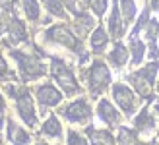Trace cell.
<instances>
[{"instance_id": "6", "label": "cell", "mask_w": 159, "mask_h": 145, "mask_svg": "<svg viewBox=\"0 0 159 145\" xmlns=\"http://www.w3.org/2000/svg\"><path fill=\"white\" fill-rule=\"evenodd\" d=\"M64 116L70 120V122H80L82 124V122H85V120L91 116V110H89V107H87V103L84 99H80V101L72 103L64 110Z\"/></svg>"}, {"instance_id": "22", "label": "cell", "mask_w": 159, "mask_h": 145, "mask_svg": "<svg viewBox=\"0 0 159 145\" xmlns=\"http://www.w3.org/2000/svg\"><path fill=\"white\" fill-rule=\"evenodd\" d=\"M122 2V12H124V20L128 21L134 18V12H136V8H134V2L132 0H120Z\"/></svg>"}, {"instance_id": "23", "label": "cell", "mask_w": 159, "mask_h": 145, "mask_svg": "<svg viewBox=\"0 0 159 145\" xmlns=\"http://www.w3.org/2000/svg\"><path fill=\"white\" fill-rule=\"evenodd\" d=\"M76 25H78V31H80V33H85V29H89V27L93 25V21H91L89 15H80Z\"/></svg>"}, {"instance_id": "9", "label": "cell", "mask_w": 159, "mask_h": 145, "mask_svg": "<svg viewBox=\"0 0 159 145\" xmlns=\"http://www.w3.org/2000/svg\"><path fill=\"white\" fill-rule=\"evenodd\" d=\"M97 112H99V116L105 120L107 124H116L118 120H120V114H118V112H116L113 107H111V103H109V101H101Z\"/></svg>"}, {"instance_id": "26", "label": "cell", "mask_w": 159, "mask_h": 145, "mask_svg": "<svg viewBox=\"0 0 159 145\" xmlns=\"http://www.w3.org/2000/svg\"><path fill=\"white\" fill-rule=\"evenodd\" d=\"M6 77H14V74L10 70H8L6 62L2 60V56H0V79H6Z\"/></svg>"}, {"instance_id": "15", "label": "cell", "mask_w": 159, "mask_h": 145, "mask_svg": "<svg viewBox=\"0 0 159 145\" xmlns=\"http://www.w3.org/2000/svg\"><path fill=\"white\" fill-rule=\"evenodd\" d=\"M136 128H138V130H144V132H148V130L153 128V118L148 114V110L140 112V116L136 118Z\"/></svg>"}, {"instance_id": "24", "label": "cell", "mask_w": 159, "mask_h": 145, "mask_svg": "<svg viewBox=\"0 0 159 145\" xmlns=\"http://www.w3.org/2000/svg\"><path fill=\"white\" fill-rule=\"evenodd\" d=\"M148 37H149V41L155 43V39H159V23L153 20V21H149V27H148Z\"/></svg>"}, {"instance_id": "25", "label": "cell", "mask_w": 159, "mask_h": 145, "mask_svg": "<svg viewBox=\"0 0 159 145\" xmlns=\"http://www.w3.org/2000/svg\"><path fill=\"white\" fill-rule=\"evenodd\" d=\"M89 4H91V8H93V12L97 14V15H101L103 12H105L107 0H89Z\"/></svg>"}, {"instance_id": "14", "label": "cell", "mask_w": 159, "mask_h": 145, "mask_svg": "<svg viewBox=\"0 0 159 145\" xmlns=\"http://www.w3.org/2000/svg\"><path fill=\"white\" fill-rule=\"evenodd\" d=\"M109 29H111V35L113 37H118L122 33V23H120V18H118L116 4L113 6V12H111V18H109Z\"/></svg>"}, {"instance_id": "13", "label": "cell", "mask_w": 159, "mask_h": 145, "mask_svg": "<svg viewBox=\"0 0 159 145\" xmlns=\"http://www.w3.org/2000/svg\"><path fill=\"white\" fill-rule=\"evenodd\" d=\"M89 135H91L93 145H113V138L105 130H93V128H89Z\"/></svg>"}, {"instance_id": "31", "label": "cell", "mask_w": 159, "mask_h": 145, "mask_svg": "<svg viewBox=\"0 0 159 145\" xmlns=\"http://www.w3.org/2000/svg\"><path fill=\"white\" fill-rule=\"evenodd\" d=\"M155 110H157V112H159V104H157V107H155Z\"/></svg>"}, {"instance_id": "18", "label": "cell", "mask_w": 159, "mask_h": 145, "mask_svg": "<svg viewBox=\"0 0 159 145\" xmlns=\"http://www.w3.org/2000/svg\"><path fill=\"white\" fill-rule=\"evenodd\" d=\"M23 8H25V14L29 20H37L39 18V4L35 0H23Z\"/></svg>"}, {"instance_id": "3", "label": "cell", "mask_w": 159, "mask_h": 145, "mask_svg": "<svg viewBox=\"0 0 159 145\" xmlns=\"http://www.w3.org/2000/svg\"><path fill=\"white\" fill-rule=\"evenodd\" d=\"M52 74H54V77H57L58 85H60L68 95H72V93L78 91V85H76V79H74V76H72V72H70V68H66L62 62L52 60Z\"/></svg>"}, {"instance_id": "19", "label": "cell", "mask_w": 159, "mask_h": 145, "mask_svg": "<svg viewBox=\"0 0 159 145\" xmlns=\"http://www.w3.org/2000/svg\"><path fill=\"white\" fill-rule=\"evenodd\" d=\"M45 2H47V10H49V12H52L54 15H58V18H64V8H62L60 6V2H58V0H45Z\"/></svg>"}, {"instance_id": "7", "label": "cell", "mask_w": 159, "mask_h": 145, "mask_svg": "<svg viewBox=\"0 0 159 145\" xmlns=\"http://www.w3.org/2000/svg\"><path fill=\"white\" fill-rule=\"evenodd\" d=\"M37 99L41 101L43 107H52V104H57L60 101V93L52 85H41L37 89Z\"/></svg>"}, {"instance_id": "12", "label": "cell", "mask_w": 159, "mask_h": 145, "mask_svg": "<svg viewBox=\"0 0 159 145\" xmlns=\"http://www.w3.org/2000/svg\"><path fill=\"white\" fill-rule=\"evenodd\" d=\"M8 135H10V139H12L16 145H25V143L29 141V135L23 132V130H20V128H16L14 122L8 124Z\"/></svg>"}, {"instance_id": "10", "label": "cell", "mask_w": 159, "mask_h": 145, "mask_svg": "<svg viewBox=\"0 0 159 145\" xmlns=\"http://www.w3.org/2000/svg\"><path fill=\"white\" fill-rule=\"evenodd\" d=\"M130 81L134 83V87L138 89V93H140L142 97H148V95H149V85H152V81H149V79H146L144 76L140 74V72H136V74L130 76Z\"/></svg>"}, {"instance_id": "32", "label": "cell", "mask_w": 159, "mask_h": 145, "mask_svg": "<svg viewBox=\"0 0 159 145\" xmlns=\"http://www.w3.org/2000/svg\"><path fill=\"white\" fill-rule=\"evenodd\" d=\"M0 31H2V23H0Z\"/></svg>"}, {"instance_id": "11", "label": "cell", "mask_w": 159, "mask_h": 145, "mask_svg": "<svg viewBox=\"0 0 159 145\" xmlns=\"http://www.w3.org/2000/svg\"><path fill=\"white\" fill-rule=\"evenodd\" d=\"M109 58H111V64H113V66L120 68V66H124V64H126L128 52H126V48H124L122 45H116V46L113 48V52L109 54Z\"/></svg>"}, {"instance_id": "28", "label": "cell", "mask_w": 159, "mask_h": 145, "mask_svg": "<svg viewBox=\"0 0 159 145\" xmlns=\"http://www.w3.org/2000/svg\"><path fill=\"white\" fill-rule=\"evenodd\" d=\"M146 20H148V12H144V14H142V18H140V23H138V25H136V29H134V33H132V35H136L138 31H140L142 27L146 25Z\"/></svg>"}, {"instance_id": "5", "label": "cell", "mask_w": 159, "mask_h": 145, "mask_svg": "<svg viewBox=\"0 0 159 145\" xmlns=\"http://www.w3.org/2000/svg\"><path fill=\"white\" fill-rule=\"evenodd\" d=\"M113 93H115L116 103L122 107V110L126 112V114H132V112L136 110V99H134L132 91H130L126 85L116 83V85H115V89H113Z\"/></svg>"}, {"instance_id": "21", "label": "cell", "mask_w": 159, "mask_h": 145, "mask_svg": "<svg viewBox=\"0 0 159 145\" xmlns=\"http://www.w3.org/2000/svg\"><path fill=\"white\" fill-rule=\"evenodd\" d=\"M130 46H132V52H134V64H140L142 58H144V45L134 39Z\"/></svg>"}, {"instance_id": "20", "label": "cell", "mask_w": 159, "mask_h": 145, "mask_svg": "<svg viewBox=\"0 0 159 145\" xmlns=\"http://www.w3.org/2000/svg\"><path fill=\"white\" fill-rule=\"evenodd\" d=\"M120 145H138L134 132H130V130H126V128H122V130H120Z\"/></svg>"}, {"instance_id": "2", "label": "cell", "mask_w": 159, "mask_h": 145, "mask_svg": "<svg viewBox=\"0 0 159 145\" xmlns=\"http://www.w3.org/2000/svg\"><path fill=\"white\" fill-rule=\"evenodd\" d=\"M12 54L20 62V68L23 72V76H25V79H35L45 74V66L31 54H21V52H12Z\"/></svg>"}, {"instance_id": "16", "label": "cell", "mask_w": 159, "mask_h": 145, "mask_svg": "<svg viewBox=\"0 0 159 145\" xmlns=\"http://www.w3.org/2000/svg\"><path fill=\"white\" fill-rule=\"evenodd\" d=\"M43 132H45L47 135H51V138H58V135H60V124H58V120L54 118V116H51V118L45 122Z\"/></svg>"}, {"instance_id": "27", "label": "cell", "mask_w": 159, "mask_h": 145, "mask_svg": "<svg viewBox=\"0 0 159 145\" xmlns=\"http://www.w3.org/2000/svg\"><path fill=\"white\" fill-rule=\"evenodd\" d=\"M68 145H85V141L80 138L76 132H70V138H68Z\"/></svg>"}, {"instance_id": "29", "label": "cell", "mask_w": 159, "mask_h": 145, "mask_svg": "<svg viewBox=\"0 0 159 145\" xmlns=\"http://www.w3.org/2000/svg\"><path fill=\"white\" fill-rule=\"evenodd\" d=\"M2 110H4V101H2V97H0V114H2Z\"/></svg>"}, {"instance_id": "1", "label": "cell", "mask_w": 159, "mask_h": 145, "mask_svg": "<svg viewBox=\"0 0 159 145\" xmlns=\"http://www.w3.org/2000/svg\"><path fill=\"white\" fill-rule=\"evenodd\" d=\"M89 81H91V93L93 95H99L101 91L107 89V85L111 81V74H109V68L105 66L103 62H95L91 66V74H89Z\"/></svg>"}, {"instance_id": "30", "label": "cell", "mask_w": 159, "mask_h": 145, "mask_svg": "<svg viewBox=\"0 0 159 145\" xmlns=\"http://www.w3.org/2000/svg\"><path fill=\"white\" fill-rule=\"evenodd\" d=\"M152 6L153 8H159V0H152Z\"/></svg>"}, {"instance_id": "8", "label": "cell", "mask_w": 159, "mask_h": 145, "mask_svg": "<svg viewBox=\"0 0 159 145\" xmlns=\"http://www.w3.org/2000/svg\"><path fill=\"white\" fill-rule=\"evenodd\" d=\"M47 37H51L62 45H68V46H78L76 37H72L68 33V29H64V27H52L51 31H47Z\"/></svg>"}, {"instance_id": "4", "label": "cell", "mask_w": 159, "mask_h": 145, "mask_svg": "<svg viewBox=\"0 0 159 145\" xmlns=\"http://www.w3.org/2000/svg\"><path fill=\"white\" fill-rule=\"evenodd\" d=\"M16 103H18V110H20V114L21 118L25 120V122L29 126H35V108H33V101H31V97L27 91H21L16 95Z\"/></svg>"}, {"instance_id": "17", "label": "cell", "mask_w": 159, "mask_h": 145, "mask_svg": "<svg viewBox=\"0 0 159 145\" xmlns=\"http://www.w3.org/2000/svg\"><path fill=\"white\" fill-rule=\"evenodd\" d=\"M107 45V35H105V31H103L101 27L93 33V37H91V46H93V51H103V46Z\"/></svg>"}]
</instances>
